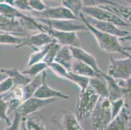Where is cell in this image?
<instances>
[{
    "instance_id": "6da1fadb",
    "label": "cell",
    "mask_w": 131,
    "mask_h": 130,
    "mask_svg": "<svg viewBox=\"0 0 131 130\" xmlns=\"http://www.w3.org/2000/svg\"><path fill=\"white\" fill-rule=\"evenodd\" d=\"M100 96L90 87L82 90L78 95L74 114L78 120L90 117Z\"/></svg>"
},
{
    "instance_id": "7a4b0ae2",
    "label": "cell",
    "mask_w": 131,
    "mask_h": 130,
    "mask_svg": "<svg viewBox=\"0 0 131 130\" xmlns=\"http://www.w3.org/2000/svg\"><path fill=\"white\" fill-rule=\"evenodd\" d=\"M93 129H106L112 121L111 102L108 98L99 97L91 116Z\"/></svg>"
},
{
    "instance_id": "3957f363",
    "label": "cell",
    "mask_w": 131,
    "mask_h": 130,
    "mask_svg": "<svg viewBox=\"0 0 131 130\" xmlns=\"http://www.w3.org/2000/svg\"><path fill=\"white\" fill-rule=\"evenodd\" d=\"M79 16L81 18L82 21H84L85 26H87L88 30L90 31L94 35L101 50L104 52H108V53L123 52L121 46L119 44L116 36L101 31L91 26L87 21L85 16H84V14L82 12H81Z\"/></svg>"
},
{
    "instance_id": "277c9868",
    "label": "cell",
    "mask_w": 131,
    "mask_h": 130,
    "mask_svg": "<svg viewBox=\"0 0 131 130\" xmlns=\"http://www.w3.org/2000/svg\"><path fill=\"white\" fill-rule=\"evenodd\" d=\"M35 18L38 21L42 23L51 28L63 31H80L88 30L84 21H80L78 19H62V20H50V19L37 18Z\"/></svg>"
},
{
    "instance_id": "5b68a950",
    "label": "cell",
    "mask_w": 131,
    "mask_h": 130,
    "mask_svg": "<svg viewBox=\"0 0 131 130\" xmlns=\"http://www.w3.org/2000/svg\"><path fill=\"white\" fill-rule=\"evenodd\" d=\"M51 120L61 129L82 130L74 113L68 109H59L52 116Z\"/></svg>"
},
{
    "instance_id": "8992f818",
    "label": "cell",
    "mask_w": 131,
    "mask_h": 130,
    "mask_svg": "<svg viewBox=\"0 0 131 130\" xmlns=\"http://www.w3.org/2000/svg\"><path fill=\"white\" fill-rule=\"evenodd\" d=\"M42 32L48 33L61 46L81 47L80 40L77 35V32L56 30L44 23H42Z\"/></svg>"
},
{
    "instance_id": "52a82bcc",
    "label": "cell",
    "mask_w": 131,
    "mask_h": 130,
    "mask_svg": "<svg viewBox=\"0 0 131 130\" xmlns=\"http://www.w3.org/2000/svg\"><path fill=\"white\" fill-rule=\"evenodd\" d=\"M56 100V98L41 99L32 96L23 101L16 109V111L22 114V117L26 118L32 113L38 112L49 103L54 102Z\"/></svg>"
},
{
    "instance_id": "ba28073f",
    "label": "cell",
    "mask_w": 131,
    "mask_h": 130,
    "mask_svg": "<svg viewBox=\"0 0 131 130\" xmlns=\"http://www.w3.org/2000/svg\"><path fill=\"white\" fill-rule=\"evenodd\" d=\"M82 12L87 16L101 21H108L114 24L125 25L122 20L114 13L105 9H103L99 6L96 7H83Z\"/></svg>"
},
{
    "instance_id": "9c48e42d",
    "label": "cell",
    "mask_w": 131,
    "mask_h": 130,
    "mask_svg": "<svg viewBox=\"0 0 131 130\" xmlns=\"http://www.w3.org/2000/svg\"><path fill=\"white\" fill-rule=\"evenodd\" d=\"M33 14L38 17L50 20H62V19H78V18L67 8L64 6L46 8L42 11H31Z\"/></svg>"
},
{
    "instance_id": "30bf717a",
    "label": "cell",
    "mask_w": 131,
    "mask_h": 130,
    "mask_svg": "<svg viewBox=\"0 0 131 130\" xmlns=\"http://www.w3.org/2000/svg\"><path fill=\"white\" fill-rule=\"evenodd\" d=\"M54 40H54L48 33L40 31V33L37 34H29L27 36H25L22 43L16 46V48H18L24 46H29L32 48L38 50L42 46L50 44Z\"/></svg>"
},
{
    "instance_id": "8fae6325",
    "label": "cell",
    "mask_w": 131,
    "mask_h": 130,
    "mask_svg": "<svg viewBox=\"0 0 131 130\" xmlns=\"http://www.w3.org/2000/svg\"><path fill=\"white\" fill-rule=\"evenodd\" d=\"M0 31L5 33L16 34L21 37L29 34L24 29L20 20L14 18L6 17L0 14Z\"/></svg>"
},
{
    "instance_id": "7c38bea8",
    "label": "cell",
    "mask_w": 131,
    "mask_h": 130,
    "mask_svg": "<svg viewBox=\"0 0 131 130\" xmlns=\"http://www.w3.org/2000/svg\"><path fill=\"white\" fill-rule=\"evenodd\" d=\"M42 82L40 87L37 89L33 96L41 99L52 98H59L62 99H69V96L65 95L61 92L60 91L55 90L50 87L47 82H46V72L44 70L42 72Z\"/></svg>"
},
{
    "instance_id": "4fadbf2b",
    "label": "cell",
    "mask_w": 131,
    "mask_h": 130,
    "mask_svg": "<svg viewBox=\"0 0 131 130\" xmlns=\"http://www.w3.org/2000/svg\"><path fill=\"white\" fill-rule=\"evenodd\" d=\"M131 66L128 61H117L111 57L108 74L113 78H125L130 73Z\"/></svg>"
},
{
    "instance_id": "5bb4252c",
    "label": "cell",
    "mask_w": 131,
    "mask_h": 130,
    "mask_svg": "<svg viewBox=\"0 0 131 130\" xmlns=\"http://www.w3.org/2000/svg\"><path fill=\"white\" fill-rule=\"evenodd\" d=\"M70 50L72 52V55L75 59L84 62L85 64H88L91 66L96 72L99 74H102L103 72L100 70L98 66V63L96 61L95 57L92 55L87 52L81 47H74V46H69Z\"/></svg>"
},
{
    "instance_id": "9a60e30c",
    "label": "cell",
    "mask_w": 131,
    "mask_h": 130,
    "mask_svg": "<svg viewBox=\"0 0 131 130\" xmlns=\"http://www.w3.org/2000/svg\"><path fill=\"white\" fill-rule=\"evenodd\" d=\"M22 124H24L23 127L25 129H46V121L43 118L42 114L35 112L29 114L27 117L22 119Z\"/></svg>"
},
{
    "instance_id": "2e32d148",
    "label": "cell",
    "mask_w": 131,
    "mask_h": 130,
    "mask_svg": "<svg viewBox=\"0 0 131 130\" xmlns=\"http://www.w3.org/2000/svg\"><path fill=\"white\" fill-rule=\"evenodd\" d=\"M85 19L91 26L102 32L113 34L114 36H121L124 34L123 32L117 29L115 24L111 22L96 20L88 16H87V18L85 17Z\"/></svg>"
},
{
    "instance_id": "e0dca14e",
    "label": "cell",
    "mask_w": 131,
    "mask_h": 130,
    "mask_svg": "<svg viewBox=\"0 0 131 130\" xmlns=\"http://www.w3.org/2000/svg\"><path fill=\"white\" fill-rule=\"evenodd\" d=\"M74 59V57L72 55L69 46H61L53 61L60 64L69 71H71V67Z\"/></svg>"
},
{
    "instance_id": "ac0fdd59",
    "label": "cell",
    "mask_w": 131,
    "mask_h": 130,
    "mask_svg": "<svg viewBox=\"0 0 131 130\" xmlns=\"http://www.w3.org/2000/svg\"><path fill=\"white\" fill-rule=\"evenodd\" d=\"M102 74L99 76L89 77V85L98 94L100 97L109 98V91L106 81Z\"/></svg>"
},
{
    "instance_id": "d6986e66",
    "label": "cell",
    "mask_w": 131,
    "mask_h": 130,
    "mask_svg": "<svg viewBox=\"0 0 131 130\" xmlns=\"http://www.w3.org/2000/svg\"><path fill=\"white\" fill-rule=\"evenodd\" d=\"M71 71L73 72L74 73L77 74L80 76H85L89 78L95 77V76H101L103 73V72L102 74L97 73L88 64H85L81 61L75 59V58L72 62Z\"/></svg>"
},
{
    "instance_id": "ffe728a7",
    "label": "cell",
    "mask_w": 131,
    "mask_h": 130,
    "mask_svg": "<svg viewBox=\"0 0 131 130\" xmlns=\"http://www.w3.org/2000/svg\"><path fill=\"white\" fill-rule=\"evenodd\" d=\"M1 71L5 73L9 77H11L14 81V87L21 86L24 87L31 81V77L26 76L20 72L16 68H2Z\"/></svg>"
},
{
    "instance_id": "44dd1931",
    "label": "cell",
    "mask_w": 131,
    "mask_h": 130,
    "mask_svg": "<svg viewBox=\"0 0 131 130\" xmlns=\"http://www.w3.org/2000/svg\"><path fill=\"white\" fill-rule=\"evenodd\" d=\"M42 82V74H39L37 76L32 78L31 81L25 86L22 87L23 90V99L25 100L32 97L37 89L40 87Z\"/></svg>"
},
{
    "instance_id": "7402d4cb",
    "label": "cell",
    "mask_w": 131,
    "mask_h": 130,
    "mask_svg": "<svg viewBox=\"0 0 131 130\" xmlns=\"http://www.w3.org/2000/svg\"><path fill=\"white\" fill-rule=\"evenodd\" d=\"M0 14L6 17L18 19H27L29 18V16L22 13L17 8L6 3H0Z\"/></svg>"
},
{
    "instance_id": "603a6c76",
    "label": "cell",
    "mask_w": 131,
    "mask_h": 130,
    "mask_svg": "<svg viewBox=\"0 0 131 130\" xmlns=\"http://www.w3.org/2000/svg\"><path fill=\"white\" fill-rule=\"evenodd\" d=\"M53 42V41L52 42L50 43V44H48L42 46V48H40V49L37 50L35 53L31 54L30 57L29 58V60H28V62H27V67L32 65V64H35V63L42 61V60L43 59L45 56L46 55L48 51L50 48L51 46H52Z\"/></svg>"
},
{
    "instance_id": "cb8c5ba5",
    "label": "cell",
    "mask_w": 131,
    "mask_h": 130,
    "mask_svg": "<svg viewBox=\"0 0 131 130\" xmlns=\"http://www.w3.org/2000/svg\"><path fill=\"white\" fill-rule=\"evenodd\" d=\"M47 68L48 64L46 63L40 61L27 67V68L22 70V73L31 78H33L39 74L42 73V71L46 70Z\"/></svg>"
},
{
    "instance_id": "d4e9b609",
    "label": "cell",
    "mask_w": 131,
    "mask_h": 130,
    "mask_svg": "<svg viewBox=\"0 0 131 130\" xmlns=\"http://www.w3.org/2000/svg\"><path fill=\"white\" fill-rule=\"evenodd\" d=\"M89 77L78 75L72 71H69L68 80L71 81L77 84L80 87V90H84L89 86Z\"/></svg>"
},
{
    "instance_id": "484cf974",
    "label": "cell",
    "mask_w": 131,
    "mask_h": 130,
    "mask_svg": "<svg viewBox=\"0 0 131 130\" xmlns=\"http://www.w3.org/2000/svg\"><path fill=\"white\" fill-rule=\"evenodd\" d=\"M61 2L63 6L69 9L75 16L78 18L83 8L81 0H61Z\"/></svg>"
},
{
    "instance_id": "4316f807",
    "label": "cell",
    "mask_w": 131,
    "mask_h": 130,
    "mask_svg": "<svg viewBox=\"0 0 131 130\" xmlns=\"http://www.w3.org/2000/svg\"><path fill=\"white\" fill-rule=\"evenodd\" d=\"M24 37H16L12 33L3 32L0 33V44H15L17 46L22 43Z\"/></svg>"
},
{
    "instance_id": "83f0119b",
    "label": "cell",
    "mask_w": 131,
    "mask_h": 130,
    "mask_svg": "<svg viewBox=\"0 0 131 130\" xmlns=\"http://www.w3.org/2000/svg\"><path fill=\"white\" fill-rule=\"evenodd\" d=\"M48 68H49L52 71L53 74L58 76V77L68 79V75H69V70H67L63 66L61 65L56 62L53 61L48 65Z\"/></svg>"
},
{
    "instance_id": "f1b7e54d",
    "label": "cell",
    "mask_w": 131,
    "mask_h": 130,
    "mask_svg": "<svg viewBox=\"0 0 131 130\" xmlns=\"http://www.w3.org/2000/svg\"><path fill=\"white\" fill-rule=\"evenodd\" d=\"M61 46V45L59 44L56 40L53 41V42L52 43V46H51L49 50L48 51V52L46 53V55L45 56V57L43 58L42 61L46 63L48 65L50 63H52V62L54 61L55 57L59 49L60 48Z\"/></svg>"
},
{
    "instance_id": "f546056e",
    "label": "cell",
    "mask_w": 131,
    "mask_h": 130,
    "mask_svg": "<svg viewBox=\"0 0 131 130\" xmlns=\"http://www.w3.org/2000/svg\"><path fill=\"white\" fill-rule=\"evenodd\" d=\"M9 110V102L4 99V94H2V98L0 99V119L5 121L9 126L11 122L9 120L7 114Z\"/></svg>"
},
{
    "instance_id": "4dcf8cb0",
    "label": "cell",
    "mask_w": 131,
    "mask_h": 130,
    "mask_svg": "<svg viewBox=\"0 0 131 130\" xmlns=\"http://www.w3.org/2000/svg\"><path fill=\"white\" fill-rule=\"evenodd\" d=\"M83 7H96L101 5H117L111 0H81Z\"/></svg>"
},
{
    "instance_id": "1f68e13d",
    "label": "cell",
    "mask_w": 131,
    "mask_h": 130,
    "mask_svg": "<svg viewBox=\"0 0 131 130\" xmlns=\"http://www.w3.org/2000/svg\"><path fill=\"white\" fill-rule=\"evenodd\" d=\"M14 87V81L11 77L8 76L0 83V94L11 90Z\"/></svg>"
},
{
    "instance_id": "d6a6232c",
    "label": "cell",
    "mask_w": 131,
    "mask_h": 130,
    "mask_svg": "<svg viewBox=\"0 0 131 130\" xmlns=\"http://www.w3.org/2000/svg\"><path fill=\"white\" fill-rule=\"evenodd\" d=\"M29 5L32 11H42L47 8L42 0H29Z\"/></svg>"
},
{
    "instance_id": "836d02e7",
    "label": "cell",
    "mask_w": 131,
    "mask_h": 130,
    "mask_svg": "<svg viewBox=\"0 0 131 130\" xmlns=\"http://www.w3.org/2000/svg\"><path fill=\"white\" fill-rule=\"evenodd\" d=\"M14 7L22 11H32V9L29 5V0H15Z\"/></svg>"
},
{
    "instance_id": "e575fe53",
    "label": "cell",
    "mask_w": 131,
    "mask_h": 130,
    "mask_svg": "<svg viewBox=\"0 0 131 130\" xmlns=\"http://www.w3.org/2000/svg\"><path fill=\"white\" fill-rule=\"evenodd\" d=\"M22 116L19 112L15 110V120H13V122H11L10 125V128L9 129H18V127L20 126V122H22Z\"/></svg>"
},
{
    "instance_id": "d590c367",
    "label": "cell",
    "mask_w": 131,
    "mask_h": 130,
    "mask_svg": "<svg viewBox=\"0 0 131 130\" xmlns=\"http://www.w3.org/2000/svg\"><path fill=\"white\" fill-rule=\"evenodd\" d=\"M7 75L5 73H4V72H3L2 71H1V70H0V83H1L2 81L4 80L5 79L7 78Z\"/></svg>"
},
{
    "instance_id": "8d00e7d4",
    "label": "cell",
    "mask_w": 131,
    "mask_h": 130,
    "mask_svg": "<svg viewBox=\"0 0 131 130\" xmlns=\"http://www.w3.org/2000/svg\"><path fill=\"white\" fill-rule=\"evenodd\" d=\"M5 0H0V3H5Z\"/></svg>"
},
{
    "instance_id": "74e56055",
    "label": "cell",
    "mask_w": 131,
    "mask_h": 130,
    "mask_svg": "<svg viewBox=\"0 0 131 130\" xmlns=\"http://www.w3.org/2000/svg\"><path fill=\"white\" fill-rule=\"evenodd\" d=\"M53 1H58V2H61V0H53Z\"/></svg>"
},
{
    "instance_id": "f35d334b",
    "label": "cell",
    "mask_w": 131,
    "mask_h": 130,
    "mask_svg": "<svg viewBox=\"0 0 131 130\" xmlns=\"http://www.w3.org/2000/svg\"><path fill=\"white\" fill-rule=\"evenodd\" d=\"M3 33V32H2V31H0V33Z\"/></svg>"
},
{
    "instance_id": "ab89813d",
    "label": "cell",
    "mask_w": 131,
    "mask_h": 130,
    "mask_svg": "<svg viewBox=\"0 0 131 130\" xmlns=\"http://www.w3.org/2000/svg\"><path fill=\"white\" fill-rule=\"evenodd\" d=\"M111 1H113V0H111Z\"/></svg>"
}]
</instances>
